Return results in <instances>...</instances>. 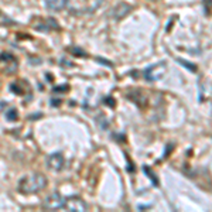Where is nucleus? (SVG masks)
Returning a JSON list of instances; mask_svg holds the SVG:
<instances>
[{"instance_id": "f03ea898", "label": "nucleus", "mask_w": 212, "mask_h": 212, "mask_svg": "<svg viewBox=\"0 0 212 212\" xmlns=\"http://www.w3.org/2000/svg\"><path fill=\"white\" fill-rule=\"evenodd\" d=\"M103 0H66V7L72 14L83 16V14L95 13Z\"/></svg>"}, {"instance_id": "39448f33", "label": "nucleus", "mask_w": 212, "mask_h": 212, "mask_svg": "<svg viewBox=\"0 0 212 212\" xmlns=\"http://www.w3.org/2000/svg\"><path fill=\"white\" fill-rule=\"evenodd\" d=\"M33 27L37 28L38 31H51V30H58L60 26L57 21H54L53 19H43V17H37L33 21Z\"/></svg>"}, {"instance_id": "20e7f679", "label": "nucleus", "mask_w": 212, "mask_h": 212, "mask_svg": "<svg viewBox=\"0 0 212 212\" xmlns=\"http://www.w3.org/2000/svg\"><path fill=\"white\" fill-rule=\"evenodd\" d=\"M62 209L72 211V212H83L88 209V205L81 198H78V197H70V198H65Z\"/></svg>"}, {"instance_id": "0eeeda50", "label": "nucleus", "mask_w": 212, "mask_h": 212, "mask_svg": "<svg viewBox=\"0 0 212 212\" xmlns=\"http://www.w3.org/2000/svg\"><path fill=\"white\" fill-rule=\"evenodd\" d=\"M166 70V65L164 62H160V64H156V65H151L150 68L146 70V79L153 82V81H157L160 79L163 76V72Z\"/></svg>"}, {"instance_id": "ddd939ff", "label": "nucleus", "mask_w": 212, "mask_h": 212, "mask_svg": "<svg viewBox=\"0 0 212 212\" xmlns=\"http://www.w3.org/2000/svg\"><path fill=\"white\" fill-rule=\"evenodd\" d=\"M6 116H7V119H9V120H16V119H17V110H16V109L9 110Z\"/></svg>"}, {"instance_id": "1a4fd4ad", "label": "nucleus", "mask_w": 212, "mask_h": 212, "mask_svg": "<svg viewBox=\"0 0 212 212\" xmlns=\"http://www.w3.org/2000/svg\"><path fill=\"white\" fill-rule=\"evenodd\" d=\"M130 10H132V6H129V4H117L115 9H113L112 11H110V14H112L113 19H116V20H120V19H123V17L126 16V14L130 13Z\"/></svg>"}, {"instance_id": "4468645a", "label": "nucleus", "mask_w": 212, "mask_h": 212, "mask_svg": "<svg viewBox=\"0 0 212 212\" xmlns=\"http://www.w3.org/2000/svg\"><path fill=\"white\" fill-rule=\"evenodd\" d=\"M71 51H75V53H72L74 55H81V57H85V54H83L82 50H79V48H71Z\"/></svg>"}, {"instance_id": "7ed1b4c3", "label": "nucleus", "mask_w": 212, "mask_h": 212, "mask_svg": "<svg viewBox=\"0 0 212 212\" xmlns=\"http://www.w3.org/2000/svg\"><path fill=\"white\" fill-rule=\"evenodd\" d=\"M17 71V60L16 57L9 53L0 54V72L3 74H14Z\"/></svg>"}, {"instance_id": "9d476101", "label": "nucleus", "mask_w": 212, "mask_h": 212, "mask_svg": "<svg viewBox=\"0 0 212 212\" xmlns=\"http://www.w3.org/2000/svg\"><path fill=\"white\" fill-rule=\"evenodd\" d=\"M45 6L53 11H60L66 6V0H44Z\"/></svg>"}, {"instance_id": "f257e3e1", "label": "nucleus", "mask_w": 212, "mask_h": 212, "mask_svg": "<svg viewBox=\"0 0 212 212\" xmlns=\"http://www.w3.org/2000/svg\"><path fill=\"white\" fill-rule=\"evenodd\" d=\"M45 187H47V178L43 174H38V172L26 176L19 181V191L21 194H26V195L37 194V192L43 191Z\"/></svg>"}, {"instance_id": "6e6552de", "label": "nucleus", "mask_w": 212, "mask_h": 212, "mask_svg": "<svg viewBox=\"0 0 212 212\" xmlns=\"http://www.w3.org/2000/svg\"><path fill=\"white\" fill-rule=\"evenodd\" d=\"M47 164L51 170L54 171H61L64 168V156L61 153H53L48 159H47Z\"/></svg>"}, {"instance_id": "423d86ee", "label": "nucleus", "mask_w": 212, "mask_h": 212, "mask_svg": "<svg viewBox=\"0 0 212 212\" xmlns=\"http://www.w3.org/2000/svg\"><path fill=\"white\" fill-rule=\"evenodd\" d=\"M64 202H65V198L60 195V194H51L45 198L43 206L45 209H50V211H55V209H62L64 208Z\"/></svg>"}, {"instance_id": "f8f14e48", "label": "nucleus", "mask_w": 212, "mask_h": 212, "mask_svg": "<svg viewBox=\"0 0 212 212\" xmlns=\"http://www.w3.org/2000/svg\"><path fill=\"white\" fill-rule=\"evenodd\" d=\"M178 62L181 64L182 66H185V68H188L189 71H194V72L197 71V66H195V65H191V62H188V61H185V60H178Z\"/></svg>"}, {"instance_id": "9b49d317", "label": "nucleus", "mask_w": 212, "mask_h": 212, "mask_svg": "<svg viewBox=\"0 0 212 212\" xmlns=\"http://www.w3.org/2000/svg\"><path fill=\"white\" fill-rule=\"evenodd\" d=\"M143 170H144V172H147V174L150 176V180L153 181V184H154V185H159V180L156 178V174H154V172H153L150 168H147V167H144Z\"/></svg>"}]
</instances>
